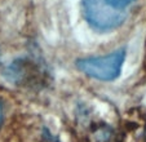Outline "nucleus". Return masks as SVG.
Here are the masks:
<instances>
[{
  "label": "nucleus",
  "instance_id": "1",
  "mask_svg": "<svg viewBox=\"0 0 146 142\" xmlns=\"http://www.w3.org/2000/svg\"><path fill=\"white\" fill-rule=\"evenodd\" d=\"M137 0H82L87 25L98 33L118 30L124 25Z\"/></svg>",
  "mask_w": 146,
  "mask_h": 142
},
{
  "label": "nucleus",
  "instance_id": "2",
  "mask_svg": "<svg viewBox=\"0 0 146 142\" xmlns=\"http://www.w3.org/2000/svg\"><path fill=\"white\" fill-rule=\"evenodd\" d=\"M3 75L9 83L14 85L35 88L36 85L43 87L47 83L49 71L44 60L36 53L31 52L30 54L12 61L5 67Z\"/></svg>",
  "mask_w": 146,
  "mask_h": 142
},
{
  "label": "nucleus",
  "instance_id": "3",
  "mask_svg": "<svg viewBox=\"0 0 146 142\" xmlns=\"http://www.w3.org/2000/svg\"><path fill=\"white\" fill-rule=\"evenodd\" d=\"M127 49L119 48L106 56L83 57L75 61L76 68L91 79L98 82H114L121 74Z\"/></svg>",
  "mask_w": 146,
  "mask_h": 142
},
{
  "label": "nucleus",
  "instance_id": "4",
  "mask_svg": "<svg viewBox=\"0 0 146 142\" xmlns=\"http://www.w3.org/2000/svg\"><path fill=\"white\" fill-rule=\"evenodd\" d=\"M3 116H4V110H3L1 101H0V125H1V123H3Z\"/></svg>",
  "mask_w": 146,
  "mask_h": 142
}]
</instances>
